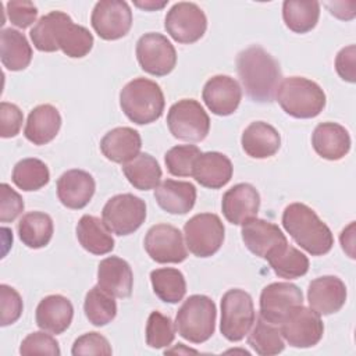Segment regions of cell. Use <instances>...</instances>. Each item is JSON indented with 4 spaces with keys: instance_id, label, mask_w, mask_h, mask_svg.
<instances>
[{
    "instance_id": "cell-1",
    "label": "cell",
    "mask_w": 356,
    "mask_h": 356,
    "mask_svg": "<svg viewBox=\"0 0 356 356\" xmlns=\"http://www.w3.org/2000/svg\"><path fill=\"white\" fill-rule=\"evenodd\" d=\"M236 71L245 93L257 103H271L281 82L278 61L260 46H250L236 57Z\"/></svg>"
},
{
    "instance_id": "cell-2",
    "label": "cell",
    "mask_w": 356,
    "mask_h": 356,
    "mask_svg": "<svg viewBox=\"0 0 356 356\" xmlns=\"http://www.w3.org/2000/svg\"><path fill=\"white\" fill-rule=\"evenodd\" d=\"M282 225L291 238L312 256H323L332 249L331 229L305 203L288 204L282 213Z\"/></svg>"
},
{
    "instance_id": "cell-3",
    "label": "cell",
    "mask_w": 356,
    "mask_h": 356,
    "mask_svg": "<svg viewBox=\"0 0 356 356\" xmlns=\"http://www.w3.org/2000/svg\"><path fill=\"white\" fill-rule=\"evenodd\" d=\"M164 104L161 88L147 78H135L120 92V106L124 114L138 125L159 120L164 111Z\"/></svg>"
},
{
    "instance_id": "cell-4",
    "label": "cell",
    "mask_w": 356,
    "mask_h": 356,
    "mask_svg": "<svg viewBox=\"0 0 356 356\" xmlns=\"http://www.w3.org/2000/svg\"><path fill=\"white\" fill-rule=\"evenodd\" d=\"M275 99L281 108L295 118H314L325 107V93L318 83L303 76H289L280 82Z\"/></svg>"
},
{
    "instance_id": "cell-5",
    "label": "cell",
    "mask_w": 356,
    "mask_h": 356,
    "mask_svg": "<svg viewBox=\"0 0 356 356\" xmlns=\"http://www.w3.org/2000/svg\"><path fill=\"white\" fill-rule=\"evenodd\" d=\"M216 317V305L209 296L192 295L177 312L175 331L192 343H203L214 334Z\"/></svg>"
},
{
    "instance_id": "cell-6",
    "label": "cell",
    "mask_w": 356,
    "mask_h": 356,
    "mask_svg": "<svg viewBox=\"0 0 356 356\" xmlns=\"http://www.w3.org/2000/svg\"><path fill=\"white\" fill-rule=\"evenodd\" d=\"M256 320L252 296L243 289H229L221 298L220 331L229 342H238L248 335Z\"/></svg>"
},
{
    "instance_id": "cell-7",
    "label": "cell",
    "mask_w": 356,
    "mask_h": 356,
    "mask_svg": "<svg viewBox=\"0 0 356 356\" xmlns=\"http://www.w3.org/2000/svg\"><path fill=\"white\" fill-rule=\"evenodd\" d=\"M167 125L174 138L185 142H200L210 131V118L197 100L182 99L170 107Z\"/></svg>"
},
{
    "instance_id": "cell-8",
    "label": "cell",
    "mask_w": 356,
    "mask_h": 356,
    "mask_svg": "<svg viewBox=\"0 0 356 356\" xmlns=\"http://www.w3.org/2000/svg\"><path fill=\"white\" fill-rule=\"evenodd\" d=\"M224 224L214 213H200L184 225L185 245L197 257H210L224 242Z\"/></svg>"
},
{
    "instance_id": "cell-9",
    "label": "cell",
    "mask_w": 356,
    "mask_h": 356,
    "mask_svg": "<svg viewBox=\"0 0 356 356\" xmlns=\"http://www.w3.org/2000/svg\"><path fill=\"white\" fill-rule=\"evenodd\" d=\"M102 218L113 234L129 235L145 222L146 203L132 193L115 195L106 202Z\"/></svg>"
},
{
    "instance_id": "cell-10",
    "label": "cell",
    "mask_w": 356,
    "mask_h": 356,
    "mask_svg": "<svg viewBox=\"0 0 356 356\" xmlns=\"http://www.w3.org/2000/svg\"><path fill=\"white\" fill-rule=\"evenodd\" d=\"M164 28L175 42L191 44L204 35L207 18L197 4L179 1L167 11Z\"/></svg>"
},
{
    "instance_id": "cell-11",
    "label": "cell",
    "mask_w": 356,
    "mask_h": 356,
    "mask_svg": "<svg viewBox=\"0 0 356 356\" xmlns=\"http://www.w3.org/2000/svg\"><path fill=\"white\" fill-rule=\"evenodd\" d=\"M282 338L293 348H312L320 342L324 324L313 309L299 305L280 324Z\"/></svg>"
},
{
    "instance_id": "cell-12",
    "label": "cell",
    "mask_w": 356,
    "mask_h": 356,
    "mask_svg": "<svg viewBox=\"0 0 356 356\" xmlns=\"http://www.w3.org/2000/svg\"><path fill=\"white\" fill-rule=\"evenodd\" d=\"M136 58L145 72L154 76H164L174 70L177 51L164 35L149 32L142 35L136 43Z\"/></svg>"
},
{
    "instance_id": "cell-13",
    "label": "cell",
    "mask_w": 356,
    "mask_h": 356,
    "mask_svg": "<svg viewBox=\"0 0 356 356\" xmlns=\"http://www.w3.org/2000/svg\"><path fill=\"white\" fill-rule=\"evenodd\" d=\"M90 24L99 38L117 40L124 38L132 26V11L127 1L102 0L95 4Z\"/></svg>"
},
{
    "instance_id": "cell-14",
    "label": "cell",
    "mask_w": 356,
    "mask_h": 356,
    "mask_svg": "<svg viewBox=\"0 0 356 356\" xmlns=\"http://www.w3.org/2000/svg\"><path fill=\"white\" fill-rule=\"evenodd\" d=\"M143 245L150 259L161 264L182 263L188 257L181 231L170 224H156L150 227Z\"/></svg>"
},
{
    "instance_id": "cell-15",
    "label": "cell",
    "mask_w": 356,
    "mask_h": 356,
    "mask_svg": "<svg viewBox=\"0 0 356 356\" xmlns=\"http://www.w3.org/2000/svg\"><path fill=\"white\" fill-rule=\"evenodd\" d=\"M303 305V293L291 282H273L263 288L260 295V317L280 325L289 312Z\"/></svg>"
},
{
    "instance_id": "cell-16",
    "label": "cell",
    "mask_w": 356,
    "mask_h": 356,
    "mask_svg": "<svg viewBox=\"0 0 356 356\" xmlns=\"http://www.w3.org/2000/svg\"><path fill=\"white\" fill-rule=\"evenodd\" d=\"M242 241L256 256L268 260L288 245L285 234L271 221L252 218L242 224Z\"/></svg>"
},
{
    "instance_id": "cell-17",
    "label": "cell",
    "mask_w": 356,
    "mask_h": 356,
    "mask_svg": "<svg viewBox=\"0 0 356 356\" xmlns=\"http://www.w3.org/2000/svg\"><path fill=\"white\" fill-rule=\"evenodd\" d=\"M202 97L213 114L225 117L236 111L242 99V89L229 75H214L204 83Z\"/></svg>"
},
{
    "instance_id": "cell-18",
    "label": "cell",
    "mask_w": 356,
    "mask_h": 356,
    "mask_svg": "<svg viewBox=\"0 0 356 356\" xmlns=\"http://www.w3.org/2000/svg\"><path fill=\"white\" fill-rule=\"evenodd\" d=\"M307 302L310 309L320 316L337 313L346 302V286L335 275L314 278L307 288Z\"/></svg>"
},
{
    "instance_id": "cell-19",
    "label": "cell",
    "mask_w": 356,
    "mask_h": 356,
    "mask_svg": "<svg viewBox=\"0 0 356 356\" xmlns=\"http://www.w3.org/2000/svg\"><path fill=\"white\" fill-rule=\"evenodd\" d=\"M260 207V195L250 184H236L229 188L221 200V210L225 220L234 225L254 218Z\"/></svg>"
},
{
    "instance_id": "cell-20",
    "label": "cell",
    "mask_w": 356,
    "mask_h": 356,
    "mask_svg": "<svg viewBox=\"0 0 356 356\" xmlns=\"http://www.w3.org/2000/svg\"><path fill=\"white\" fill-rule=\"evenodd\" d=\"M95 189L93 177L83 170H68L57 179V197L67 209H83L93 197Z\"/></svg>"
},
{
    "instance_id": "cell-21",
    "label": "cell",
    "mask_w": 356,
    "mask_h": 356,
    "mask_svg": "<svg viewBox=\"0 0 356 356\" xmlns=\"http://www.w3.org/2000/svg\"><path fill=\"white\" fill-rule=\"evenodd\" d=\"M97 285L114 298H129L134 286L131 266L118 256L103 259L97 267Z\"/></svg>"
},
{
    "instance_id": "cell-22",
    "label": "cell",
    "mask_w": 356,
    "mask_h": 356,
    "mask_svg": "<svg viewBox=\"0 0 356 356\" xmlns=\"http://www.w3.org/2000/svg\"><path fill=\"white\" fill-rule=\"evenodd\" d=\"M234 167L231 160L220 152L200 153L192 168V177L204 188L218 189L232 178Z\"/></svg>"
},
{
    "instance_id": "cell-23",
    "label": "cell",
    "mask_w": 356,
    "mask_h": 356,
    "mask_svg": "<svg viewBox=\"0 0 356 356\" xmlns=\"http://www.w3.org/2000/svg\"><path fill=\"white\" fill-rule=\"evenodd\" d=\"M74 307L68 298L63 295H49L43 298L35 313L36 325L50 334H63L71 324Z\"/></svg>"
},
{
    "instance_id": "cell-24",
    "label": "cell",
    "mask_w": 356,
    "mask_h": 356,
    "mask_svg": "<svg viewBox=\"0 0 356 356\" xmlns=\"http://www.w3.org/2000/svg\"><path fill=\"white\" fill-rule=\"evenodd\" d=\"M142 139L136 129L129 127H117L108 131L100 140L103 156L118 164H125L140 153Z\"/></svg>"
},
{
    "instance_id": "cell-25",
    "label": "cell",
    "mask_w": 356,
    "mask_h": 356,
    "mask_svg": "<svg viewBox=\"0 0 356 356\" xmlns=\"http://www.w3.org/2000/svg\"><path fill=\"white\" fill-rule=\"evenodd\" d=\"M312 145L320 157L337 161L349 153L350 136L349 132L337 122H321L313 131Z\"/></svg>"
},
{
    "instance_id": "cell-26",
    "label": "cell",
    "mask_w": 356,
    "mask_h": 356,
    "mask_svg": "<svg viewBox=\"0 0 356 356\" xmlns=\"http://www.w3.org/2000/svg\"><path fill=\"white\" fill-rule=\"evenodd\" d=\"M241 143L249 157L267 159L280 150L281 136L273 125L264 121H254L245 128Z\"/></svg>"
},
{
    "instance_id": "cell-27",
    "label": "cell",
    "mask_w": 356,
    "mask_h": 356,
    "mask_svg": "<svg viewBox=\"0 0 356 356\" xmlns=\"http://www.w3.org/2000/svg\"><path fill=\"white\" fill-rule=\"evenodd\" d=\"M157 204L170 214H186L196 202V188L186 181L165 179L154 189Z\"/></svg>"
},
{
    "instance_id": "cell-28",
    "label": "cell",
    "mask_w": 356,
    "mask_h": 356,
    "mask_svg": "<svg viewBox=\"0 0 356 356\" xmlns=\"http://www.w3.org/2000/svg\"><path fill=\"white\" fill-rule=\"evenodd\" d=\"M61 128V115L51 104L36 106L28 115L24 135L38 146L51 142Z\"/></svg>"
},
{
    "instance_id": "cell-29",
    "label": "cell",
    "mask_w": 356,
    "mask_h": 356,
    "mask_svg": "<svg viewBox=\"0 0 356 356\" xmlns=\"http://www.w3.org/2000/svg\"><path fill=\"white\" fill-rule=\"evenodd\" d=\"M76 238L81 246L92 254H107L114 249V238L106 222L85 214L76 224Z\"/></svg>"
},
{
    "instance_id": "cell-30",
    "label": "cell",
    "mask_w": 356,
    "mask_h": 356,
    "mask_svg": "<svg viewBox=\"0 0 356 356\" xmlns=\"http://www.w3.org/2000/svg\"><path fill=\"white\" fill-rule=\"evenodd\" d=\"M0 58L10 71L25 70L32 60V47L24 33L7 28L0 32Z\"/></svg>"
},
{
    "instance_id": "cell-31",
    "label": "cell",
    "mask_w": 356,
    "mask_h": 356,
    "mask_svg": "<svg viewBox=\"0 0 356 356\" xmlns=\"http://www.w3.org/2000/svg\"><path fill=\"white\" fill-rule=\"evenodd\" d=\"M18 235L22 243L31 249L44 248L53 236V220L43 211H29L18 221Z\"/></svg>"
},
{
    "instance_id": "cell-32",
    "label": "cell",
    "mask_w": 356,
    "mask_h": 356,
    "mask_svg": "<svg viewBox=\"0 0 356 356\" xmlns=\"http://www.w3.org/2000/svg\"><path fill=\"white\" fill-rule=\"evenodd\" d=\"M122 172L128 182L139 191L156 189L161 179V168L149 153H139L135 159L122 164Z\"/></svg>"
},
{
    "instance_id": "cell-33",
    "label": "cell",
    "mask_w": 356,
    "mask_h": 356,
    "mask_svg": "<svg viewBox=\"0 0 356 356\" xmlns=\"http://www.w3.org/2000/svg\"><path fill=\"white\" fill-rule=\"evenodd\" d=\"M320 17L318 1L285 0L282 3V18L285 25L295 33H306L312 31Z\"/></svg>"
},
{
    "instance_id": "cell-34",
    "label": "cell",
    "mask_w": 356,
    "mask_h": 356,
    "mask_svg": "<svg viewBox=\"0 0 356 356\" xmlns=\"http://www.w3.org/2000/svg\"><path fill=\"white\" fill-rule=\"evenodd\" d=\"M71 17L63 11H50L49 14L43 15L31 29L29 36L33 43V46L39 51H57L58 50V33L63 28V25L70 19Z\"/></svg>"
},
{
    "instance_id": "cell-35",
    "label": "cell",
    "mask_w": 356,
    "mask_h": 356,
    "mask_svg": "<svg viewBox=\"0 0 356 356\" xmlns=\"http://www.w3.org/2000/svg\"><path fill=\"white\" fill-rule=\"evenodd\" d=\"M150 282L156 296L165 303H178L186 293L185 277L177 268L163 267L153 270Z\"/></svg>"
},
{
    "instance_id": "cell-36",
    "label": "cell",
    "mask_w": 356,
    "mask_h": 356,
    "mask_svg": "<svg viewBox=\"0 0 356 356\" xmlns=\"http://www.w3.org/2000/svg\"><path fill=\"white\" fill-rule=\"evenodd\" d=\"M248 343L257 355L261 356L278 355L285 348L280 328L261 317L254 320L250 331L248 332Z\"/></svg>"
},
{
    "instance_id": "cell-37",
    "label": "cell",
    "mask_w": 356,
    "mask_h": 356,
    "mask_svg": "<svg viewBox=\"0 0 356 356\" xmlns=\"http://www.w3.org/2000/svg\"><path fill=\"white\" fill-rule=\"evenodd\" d=\"M11 179L17 188L31 192L47 185L50 179V172L47 165L42 160L28 157L19 160L14 165Z\"/></svg>"
},
{
    "instance_id": "cell-38",
    "label": "cell",
    "mask_w": 356,
    "mask_h": 356,
    "mask_svg": "<svg viewBox=\"0 0 356 356\" xmlns=\"http://www.w3.org/2000/svg\"><path fill=\"white\" fill-rule=\"evenodd\" d=\"M58 49L71 58L85 57L93 47V36L82 25L74 24L70 18L58 33Z\"/></svg>"
},
{
    "instance_id": "cell-39",
    "label": "cell",
    "mask_w": 356,
    "mask_h": 356,
    "mask_svg": "<svg viewBox=\"0 0 356 356\" xmlns=\"http://www.w3.org/2000/svg\"><path fill=\"white\" fill-rule=\"evenodd\" d=\"M85 316L96 327L111 323L117 316V303L114 296L104 292L99 285L89 289L83 302Z\"/></svg>"
},
{
    "instance_id": "cell-40",
    "label": "cell",
    "mask_w": 356,
    "mask_h": 356,
    "mask_svg": "<svg viewBox=\"0 0 356 356\" xmlns=\"http://www.w3.org/2000/svg\"><path fill=\"white\" fill-rule=\"evenodd\" d=\"M267 261L274 273L285 280H295L303 277L309 271L307 256H305V253L291 245H286Z\"/></svg>"
},
{
    "instance_id": "cell-41",
    "label": "cell",
    "mask_w": 356,
    "mask_h": 356,
    "mask_svg": "<svg viewBox=\"0 0 356 356\" xmlns=\"http://www.w3.org/2000/svg\"><path fill=\"white\" fill-rule=\"evenodd\" d=\"M175 338V324L168 316L160 312H152L146 323V343L150 348L160 349L170 346Z\"/></svg>"
},
{
    "instance_id": "cell-42",
    "label": "cell",
    "mask_w": 356,
    "mask_h": 356,
    "mask_svg": "<svg viewBox=\"0 0 356 356\" xmlns=\"http://www.w3.org/2000/svg\"><path fill=\"white\" fill-rule=\"evenodd\" d=\"M200 153L196 145H177L164 154V163L171 175L191 177L193 163Z\"/></svg>"
},
{
    "instance_id": "cell-43",
    "label": "cell",
    "mask_w": 356,
    "mask_h": 356,
    "mask_svg": "<svg viewBox=\"0 0 356 356\" xmlns=\"http://www.w3.org/2000/svg\"><path fill=\"white\" fill-rule=\"evenodd\" d=\"M21 355H50V356H58L60 348L58 342L50 335L46 334V331H38L28 334L19 346Z\"/></svg>"
},
{
    "instance_id": "cell-44",
    "label": "cell",
    "mask_w": 356,
    "mask_h": 356,
    "mask_svg": "<svg viewBox=\"0 0 356 356\" xmlns=\"http://www.w3.org/2000/svg\"><path fill=\"white\" fill-rule=\"evenodd\" d=\"M0 309H1V317H0L1 327L15 323L22 314V309H24L22 298L13 286L7 284L0 285Z\"/></svg>"
},
{
    "instance_id": "cell-45",
    "label": "cell",
    "mask_w": 356,
    "mask_h": 356,
    "mask_svg": "<svg viewBox=\"0 0 356 356\" xmlns=\"http://www.w3.org/2000/svg\"><path fill=\"white\" fill-rule=\"evenodd\" d=\"M71 353L74 356H81V355H111L113 349L102 334L99 332H86L81 335L79 338L75 339Z\"/></svg>"
},
{
    "instance_id": "cell-46",
    "label": "cell",
    "mask_w": 356,
    "mask_h": 356,
    "mask_svg": "<svg viewBox=\"0 0 356 356\" xmlns=\"http://www.w3.org/2000/svg\"><path fill=\"white\" fill-rule=\"evenodd\" d=\"M24 211V200L8 184L0 185V221L11 222Z\"/></svg>"
},
{
    "instance_id": "cell-47",
    "label": "cell",
    "mask_w": 356,
    "mask_h": 356,
    "mask_svg": "<svg viewBox=\"0 0 356 356\" xmlns=\"http://www.w3.org/2000/svg\"><path fill=\"white\" fill-rule=\"evenodd\" d=\"M7 7V15L13 25L17 28L25 29L31 26L38 17V8L32 1H21V0H13L6 4Z\"/></svg>"
},
{
    "instance_id": "cell-48",
    "label": "cell",
    "mask_w": 356,
    "mask_h": 356,
    "mask_svg": "<svg viewBox=\"0 0 356 356\" xmlns=\"http://www.w3.org/2000/svg\"><path fill=\"white\" fill-rule=\"evenodd\" d=\"M24 115L18 106L7 102L0 104V136L1 138H14L19 134L22 127Z\"/></svg>"
},
{
    "instance_id": "cell-49",
    "label": "cell",
    "mask_w": 356,
    "mask_h": 356,
    "mask_svg": "<svg viewBox=\"0 0 356 356\" xmlns=\"http://www.w3.org/2000/svg\"><path fill=\"white\" fill-rule=\"evenodd\" d=\"M356 47L355 44H349L348 47H343L339 50V53L335 57V70L338 75L346 81L353 83L356 81Z\"/></svg>"
},
{
    "instance_id": "cell-50",
    "label": "cell",
    "mask_w": 356,
    "mask_h": 356,
    "mask_svg": "<svg viewBox=\"0 0 356 356\" xmlns=\"http://www.w3.org/2000/svg\"><path fill=\"white\" fill-rule=\"evenodd\" d=\"M353 228H355V222H350L342 232H341V245H342V249L349 254V257L355 259V253H353V238H355V234H353Z\"/></svg>"
},
{
    "instance_id": "cell-51",
    "label": "cell",
    "mask_w": 356,
    "mask_h": 356,
    "mask_svg": "<svg viewBox=\"0 0 356 356\" xmlns=\"http://www.w3.org/2000/svg\"><path fill=\"white\" fill-rule=\"evenodd\" d=\"M168 1H152V0H147V1H135V6L142 8V10H146V11H154V10H160L163 8Z\"/></svg>"
}]
</instances>
